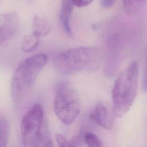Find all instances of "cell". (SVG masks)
<instances>
[{"instance_id": "1", "label": "cell", "mask_w": 147, "mask_h": 147, "mask_svg": "<svg viewBox=\"0 0 147 147\" xmlns=\"http://www.w3.org/2000/svg\"><path fill=\"white\" fill-rule=\"evenodd\" d=\"M138 73V63L133 61L116 79L112 90L113 110L115 116L122 117L131 106L137 92Z\"/></svg>"}, {"instance_id": "2", "label": "cell", "mask_w": 147, "mask_h": 147, "mask_svg": "<svg viewBox=\"0 0 147 147\" xmlns=\"http://www.w3.org/2000/svg\"><path fill=\"white\" fill-rule=\"evenodd\" d=\"M22 141L29 147L52 146V141L44 119V110L35 103L24 115L21 123Z\"/></svg>"}, {"instance_id": "3", "label": "cell", "mask_w": 147, "mask_h": 147, "mask_svg": "<svg viewBox=\"0 0 147 147\" xmlns=\"http://www.w3.org/2000/svg\"><path fill=\"white\" fill-rule=\"evenodd\" d=\"M47 61L46 55L38 53L26 58L19 64L10 84V94L13 101H19L33 86Z\"/></svg>"}, {"instance_id": "4", "label": "cell", "mask_w": 147, "mask_h": 147, "mask_svg": "<svg viewBox=\"0 0 147 147\" xmlns=\"http://www.w3.org/2000/svg\"><path fill=\"white\" fill-rule=\"evenodd\" d=\"M55 113L64 124L70 125L80 113L79 95L71 83L60 80L56 84L54 102Z\"/></svg>"}, {"instance_id": "5", "label": "cell", "mask_w": 147, "mask_h": 147, "mask_svg": "<svg viewBox=\"0 0 147 147\" xmlns=\"http://www.w3.org/2000/svg\"><path fill=\"white\" fill-rule=\"evenodd\" d=\"M94 55L91 48L81 47L69 49L56 57L53 66L59 74L71 75L88 68L94 60Z\"/></svg>"}, {"instance_id": "6", "label": "cell", "mask_w": 147, "mask_h": 147, "mask_svg": "<svg viewBox=\"0 0 147 147\" xmlns=\"http://www.w3.org/2000/svg\"><path fill=\"white\" fill-rule=\"evenodd\" d=\"M123 39L118 34H114L107 40L109 53L105 65V73L107 76H114L122 61V50Z\"/></svg>"}, {"instance_id": "7", "label": "cell", "mask_w": 147, "mask_h": 147, "mask_svg": "<svg viewBox=\"0 0 147 147\" xmlns=\"http://www.w3.org/2000/svg\"><path fill=\"white\" fill-rule=\"evenodd\" d=\"M19 24L20 19L17 13L10 12L0 14V45L16 34Z\"/></svg>"}, {"instance_id": "8", "label": "cell", "mask_w": 147, "mask_h": 147, "mask_svg": "<svg viewBox=\"0 0 147 147\" xmlns=\"http://www.w3.org/2000/svg\"><path fill=\"white\" fill-rule=\"evenodd\" d=\"M90 119L96 125L106 129H110L113 125V118L106 106L98 102L90 114Z\"/></svg>"}, {"instance_id": "9", "label": "cell", "mask_w": 147, "mask_h": 147, "mask_svg": "<svg viewBox=\"0 0 147 147\" xmlns=\"http://www.w3.org/2000/svg\"><path fill=\"white\" fill-rule=\"evenodd\" d=\"M74 5L71 0H61L60 20L64 31L69 37L72 36L70 21L74 9Z\"/></svg>"}, {"instance_id": "10", "label": "cell", "mask_w": 147, "mask_h": 147, "mask_svg": "<svg viewBox=\"0 0 147 147\" xmlns=\"http://www.w3.org/2000/svg\"><path fill=\"white\" fill-rule=\"evenodd\" d=\"M33 33L41 37L48 34L52 29V25L49 21L44 16L36 15L33 18Z\"/></svg>"}, {"instance_id": "11", "label": "cell", "mask_w": 147, "mask_h": 147, "mask_svg": "<svg viewBox=\"0 0 147 147\" xmlns=\"http://www.w3.org/2000/svg\"><path fill=\"white\" fill-rule=\"evenodd\" d=\"M146 1L147 0H123L124 10L129 16H136L142 10Z\"/></svg>"}, {"instance_id": "12", "label": "cell", "mask_w": 147, "mask_h": 147, "mask_svg": "<svg viewBox=\"0 0 147 147\" xmlns=\"http://www.w3.org/2000/svg\"><path fill=\"white\" fill-rule=\"evenodd\" d=\"M40 37L32 33L25 35L21 43V48L23 52H30L33 51L38 45Z\"/></svg>"}, {"instance_id": "13", "label": "cell", "mask_w": 147, "mask_h": 147, "mask_svg": "<svg viewBox=\"0 0 147 147\" xmlns=\"http://www.w3.org/2000/svg\"><path fill=\"white\" fill-rule=\"evenodd\" d=\"M9 136V124L3 117H0V147L6 146Z\"/></svg>"}, {"instance_id": "14", "label": "cell", "mask_w": 147, "mask_h": 147, "mask_svg": "<svg viewBox=\"0 0 147 147\" xmlns=\"http://www.w3.org/2000/svg\"><path fill=\"white\" fill-rule=\"evenodd\" d=\"M84 142L90 147H100L103 144L100 139L94 133L85 131L84 134Z\"/></svg>"}, {"instance_id": "15", "label": "cell", "mask_w": 147, "mask_h": 147, "mask_svg": "<svg viewBox=\"0 0 147 147\" xmlns=\"http://www.w3.org/2000/svg\"><path fill=\"white\" fill-rule=\"evenodd\" d=\"M85 131L82 129L79 134L69 141L70 146H78L82 145V144L84 142V134Z\"/></svg>"}, {"instance_id": "16", "label": "cell", "mask_w": 147, "mask_h": 147, "mask_svg": "<svg viewBox=\"0 0 147 147\" xmlns=\"http://www.w3.org/2000/svg\"><path fill=\"white\" fill-rule=\"evenodd\" d=\"M142 84L144 91L147 92V53L142 78Z\"/></svg>"}, {"instance_id": "17", "label": "cell", "mask_w": 147, "mask_h": 147, "mask_svg": "<svg viewBox=\"0 0 147 147\" xmlns=\"http://www.w3.org/2000/svg\"><path fill=\"white\" fill-rule=\"evenodd\" d=\"M56 138L57 143L60 146H70L69 141L67 140L63 135L60 134H57L56 135Z\"/></svg>"}, {"instance_id": "18", "label": "cell", "mask_w": 147, "mask_h": 147, "mask_svg": "<svg viewBox=\"0 0 147 147\" xmlns=\"http://www.w3.org/2000/svg\"><path fill=\"white\" fill-rule=\"evenodd\" d=\"M94 0H71L74 6L79 7L86 6L90 4Z\"/></svg>"}, {"instance_id": "19", "label": "cell", "mask_w": 147, "mask_h": 147, "mask_svg": "<svg viewBox=\"0 0 147 147\" xmlns=\"http://www.w3.org/2000/svg\"><path fill=\"white\" fill-rule=\"evenodd\" d=\"M115 1L116 0H101V5L103 8L108 9L111 7Z\"/></svg>"}, {"instance_id": "20", "label": "cell", "mask_w": 147, "mask_h": 147, "mask_svg": "<svg viewBox=\"0 0 147 147\" xmlns=\"http://www.w3.org/2000/svg\"><path fill=\"white\" fill-rule=\"evenodd\" d=\"M0 1H1V0H0Z\"/></svg>"}]
</instances>
